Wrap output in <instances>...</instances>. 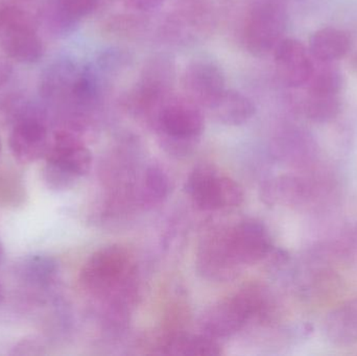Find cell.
<instances>
[{"label": "cell", "instance_id": "1", "mask_svg": "<svg viewBox=\"0 0 357 356\" xmlns=\"http://www.w3.org/2000/svg\"><path fill=\"white\" fill-rule=\"evenodd\" d=\"M163 146L175 155H187L204 130L201 107L185 95L172 94L157 114Z\"/></svg>", "mask_w": 357, "mask_h": 356}, {"label": "cell", "instance_id": "2", "mask_svg": "<svg viewBox=\"0 0 357 356\" xmlns=\"http://www.w3.org/2000/svg\"><path fill=\"white\" fill-rule=\"evenodd\" d=\"M134 273L129 251L119 245L104 247L86 261L79 273L82 288L98 297H108L125 290Z\"/></svg>", "mask_w": 357, "mask_h": 356}, {"label": "cell", "instance_id": "3", "mask_svg": "<svg viewBox=\"0 0 357 356\" xmlns=\"http://www.w3.org/2000/svg\"><path fill=\"white\" fill-rule=\"evenodd\" d=\"M266 307L261 291L253 288L241 291L212 305L202 318V330L204 334L216 340L233 336Z\"/></svg>", "mask_w": 357, "mask_h": 356}, {"label": "cell", "instance_id": "4", "mask_svg": "<svg viewBox=\"0 0 357 356\" xmlns=\"http://www.w3.org/2000/svg\"><path fill=\"white\" fill-rule=\"evenodd\" d=\"M287 15L282 0H255L243 27L245 47L254 56L274 52L284 38Z\"/></svg>", "mask_w": 357, "mask_h": 356}, {"label": "cell", "instance_id": "5", "mask_svg": "<svg viewBox=\"0 0 357 356\" xmlns=\"http://www.w3.org/2000/svg\"><path fill=\"white\" fill-rule=\"evenodd\" d=\"M197 208L205 211L235 208L245 200L243 187L232 178L220 175L211 165L195 167L185 184Z\"/></svg>", "mask_w": 357, "mask_h": 356}, {"label": "cell", "instance_id": "6", "mask_svg": "<svg viewBox=\"0 0 357 356\" xmlns=\"http://www.w3.org/2000/svg\"><path fill=\"white\" fill-rule=\"evenodd\" d=\"M220 234L227 254L238 267L262 261L272 249L268 229L255 219L241 222Z\"/></svg>", "mask_w": 357, "mask_h": 356}, {"label": "cell", "instance_id": "7", "mask_svg": "<svg viewBox=\"0 0 357 356\" xmlns=\"http://www.w3.org/2000/svg\"><path fill=\"white\" fill-rule=\"evenodd\" d=\"M222 69L207 60L191 62L183 72L185 96L199 107L211 109L226 90Z\"/></svg>", "mask_w": 357, "mask_h": 356}, {"label": "cell", "instance_id": "8", "mask_svg": "<svg viewBox=\"0 0 357 356\" xmlns=\"http://www.w3.org/2000/svg\"><path fill=\"white\" fill-rule=\"evenodd\" d=\"M47 162L54 163L77 178L89 173L92 154L79 134L67 127H61L50 138L45 155Z\"/></svg>", "mask_w": 357, "mask_h": 356}, {"label": "cell", "instance_id": "9", "mask_svg": "<svg viewBox=\"0 0 357 356\" xmlns=\"http://www.w3.org/2000/svg\"><path fill=\"white\" fill-rule=\"evenodd\" d=\"M275 66L280 81L289 88L305 86L314 68V58L302 42L284 38L275 48Z\"/></svg>", "mask_w": 357, "mask_h": 356}, {"label": "cell", "instance_id": "10", "mask_svg": "<svg viewBox=\"0 0 357 356\" xmlns=\"http://www.w3.org/2000/svg\"><path fill=\"white\" fill-rule=\"evenodd\" d=\"M50 140L46 121L26 118L14 123L8 142L15 159L29 164L45 158Z\"/></svg>", "mask_w": 357, "mask_h": 356}, {"label": "cell", "instance_id": "11", "mask_svg": "<svg viewBox=\"0 0 357 356\" xmlns=\"http://www.w3.org/2000/svg\"><path fill=\"white\" fill-rule=\"evenodd\" d=\"M0 45L8 59L31 64L41 60L44 54L43 42L31 25H12L0 31Z\"/></svg>", "mask_w": 357, "mask_h": 356}, {"label": "cell", "instance_id": "12", "mask_svg": "<svg viewBox=\"0 0 357 356\" xmlns=\"http://www.w3.org/2000/svg\"><path fill=\"white\" fill-rule=\"evenodd\" d=\"M79 69L68 60H60L47 67L40 79L39 91L47 102H66Z\"/></svg>", "mask_w": 357, "mask_h": 356}, {"label": "cell", "instance_id": "13", "mask_svg": "<svg viewBox=\"0 0 357 356\" xmlns=\"http://www.w3.org/2000/svg\"><path fill=\"white\" fill-rule=\"evenodd\" d=\"M58 274V261L44 253L29 255L17 265L19 280L31 290H47L56 282Z\"/></svg>", "mask_w": 357, "mask_h": 356}, {"label": "cell", "instance_id": "14", "mask_svg": "<svg viewBox=\"0 0 357 356\" xmlns=\"http://www.w3.org/2000/svg\"><path fill=\"white\" fill-rule=\"evenodd\" d=\"M328 341L337 346H350L357 342V300L344 303L331 311L324 321Z\"/></svg>", "mask_w": 357, "mask_h": 356}, {"label": "cell", "instance_id": "15", "mask_svg": "<svg viewBox=\"0 0 357 356\" xmlns=\"http://www.w3.org/2000/svg\"><path fill=\"white\" fill-rule=\"evenodd\" d=\"M350 46L351 40L346 31L335 27H324L312 33L308 50L314 60L335 63L348 54Z\"/></svg>", "mask_w": 357, "mask_h": 356}, {"label": "cell", "instance_id": "16", "mask_svg": "<svg viewBox=\"0 0 357 356\" xmlns=\"http://www.w3.org/2000/svg\"><path fill=\"white\" fill-rule=\"evenodd\" d=\"M210 110L216 118L227 125H241L255 114V106L248 96L234 90H225Z\"/></svg>", "mask_w": 357, "mask_h": 356}, {"label": "cell", "instance_id": "17", "mask_svg": "<svg viewBox=\"0 0 357 356\" xmlns=\"http://www.w3.org/2000/svg\"><path fill=\"white\" fill-rule=\"evenodd\" d=\"M160 349L163 355H172L216 356L222 353V346L216 339L207 334H176L167 339Z\"/></svg>", "mask_w": 357, "mask_h": 356}, {"label": "cell", "instance_id": "18", "mask_svg": "<svg viewBox=\"0 0 357 356\" xmlns=\"http://www.w3.org/2000/svg\"><path fill=\"white\" fill-rule=\"evenodd\" d=\"M312 75L305 84L306 92L321 95H339L343 86V75L335 63L314 60Z\"/></svg>", "mask_w": 357, "mask_h": 356}, {"label": "cell", "instance_id": "19", "mask_svg": "<svg viewBox=\"0 0 357 356\" xmlns=\"http://www.w3.org/2000/svg\"><path fill=\"white\" fill-rule=\"evenodd\" d=\"M303 196V184L295 178H277L262 188V199L268 204H295Z\"/></svg>", "mask_w": 357, "mask_h": 356}, {"label": "cell", "instance_id": "20", "mask_svg": "<svg viewBox=\"0 0 357 356\" xmlns=\"http://www.w3.org/2000/svg\"><path fill=\"white\" fill-rule=\"evenodd\" d=\"M302 108L306 117L314 123H329L339 115L341 100L339 95H321L306 92Z\"/></svg>", "mask_w": 357, "mask_h": 356}, {"label": "cell", "instance_id": "21", "mask_svg": "<svg viewBox=\"0 0 357 356\" xmlns=\"http://www.w3.org/2000/svg\"><path fill=\"white\" fill-rule=\"evenodd\" d=\"M40 17L45 29L56 37L68 35L79 24V20L65 10L60 0H47Z\"/></svg>", "mask_w": 357, "mask_h": 356}, {"label": "cell", "instance_id": "22", "mask_svg": "<svg viewBox=\"0 0 357 356\" xmlns=\"http://www.w3.org/2000/svg\"><path fill=\"white\" fill-rule=\"evenodd\" d=\"M169 192V180L158 165H152L144 173L142 198L144 204L157 205L162 202Z\"/></svg>", "mask_w": 357, "mask_h": 356}, {"label": "cell", "instance_id": "23", "mask_svg": "<svg viewBox=\"0 0 357 356\" xmlns=\"http://www.w3.org/2000/svg\"><path fill=\"white\" fill-rule=\"evenodd\" d=\"M44 183L54 192H64L75 186L79 178L54 163L46 161L43 169Z\"/></svg>", "mask_w": 357, "mask_h": 356}, {"label": "cell", "instance_id": "24", "mask_svg": "<svg viewBox=\"0 0 357 356\" xmlns=\"http://www.w3.org/2000/svg\"><path fill=\"white\" fill-rule=\"evenodd\" d=\"M45 343L36 336H27L19 341L10 355H45Z\"/></svg>", "mask_w": 357, "mask_h": 356}, {"label": "cell", "instance_id": "25", "mask_svg": "<svg viewBox=\"0 0 357 356\" xmlns=\"http://www.w3.org/2000/svg\"><path fill=\"white\" fill-rule=\"evenodd\" d=\"M65 10L77 20L91 14L98 4V0H60Z\"/></svg>", "mask_w": 357, "mask_h": 356}, {"label": "cell", "instance_id": "26", "mask_svg": "<svg viewBox=\"0 0 357 356\" xmlns=\"http://www.w3.org/2000/svg\"><path fill=\"white\" fill-rule=\"evenodd\" d=\"M22 186L19 184L16 178L10 176L0 175V199L8 201V203H16L18 198H22Z\"/></svg>", "mask_w": 357, "mask_h": 356}, {"label": "cell", "instance_id": "27", "mask_svg": "<svg viewBox=\"0 0 357 356\" xmlns=\"http://www.w3.org/2000/svg\"><path fill=\"white\" fill-rule=\"evenodd\" d=\"M165 0H126V4L137 12H149L159 8Z\"/></svg>", "mask_w": 357, "mask_h": 356}, {"label": "cell", "instance_id": "28", "mask_svg": "<svg viewBox=\"0 0 357 356\" xmlns=\"http://www.w3.org/2000/svg\"><path fill=\"white\" fill-rule=\"evenodd\" d=\"M13 75V65L8 56H0V88L3 87Z\"/></svg>", "mask_w": 357, "mask_h": 356}, {"label": "cell", "instance_id": "29", "mask_svg": "<svg viewBox=\"0 0 357 356\" xmlns=\"http://www.w3.org/2000/svg\"><path fill=\"white\" fill-rule=\"evenodd\" d=\"M180 6H206L210 0H178Z\"/></svg>", "mask_w": 357, "mask_h": 356}, {"label": "cell", "instance_id": "30", "mask_svg": "<svg viewBox=\"0 0 357 356\" xmlns=\"http://www.w3.org/2000/svg\"><path fill=\"white\" fill-rule=\"evenodd\" d=\"M4 250L3 246H2L1 242H0V263H1L2 259H3Z\"/></svg>", "mask_w": 357, "mask_h": 356}, {"label": "cell", "instance_id": "31", "mask_svg": "<svg viewBox=\"0 0 357 356\" xmlns=\"http://www.w3.org/2000/svg\"><path fill=\"white\" fill-rule=\"evenodd\" d=\"M4 298V291L3 288H2V284H0V303L2 302V300H3Z\"/></svg>", "mask_w": 357, "mask_h": 356}, {"label": "cell", "instance_id": "32", "mask_svg": "<svg viewBox=\"0 0 357 356\" xmlns=\"http://www.w3.org/2000/svg\"><path fill=\"white\" fill-rule=\"evenodd\" d=\"M233 1H245V0H233Z\"/></svg>", "mask_w": 357, "mask_h": 356}, {"label": "cell", "instance_id": "33", "mask_svg": "<svg viewBox=\"0 0 357 356\" xmlns=\"http://www.w3.org/2000/svg\"><path fill=\"white\" fill-rule=\"evenodd\" d=\"M1 148H2V146H1V141H0V153H1Z\"/></svg>", "mask_w": 357, "mask_h": 356}, {"label": "cell", "instance_id": "34", "mask_svg": "<svg viewBox=\"0 0 357 356\" xmlns=\"http://www.w3.org/2000/svg\"><path fill=\"white\" fill-rule=\"evenodd\" d=\"M0 31H1V21H0Z\"/></svg>", "mask_w": 357, "mask_h": 356}]
</instances>
